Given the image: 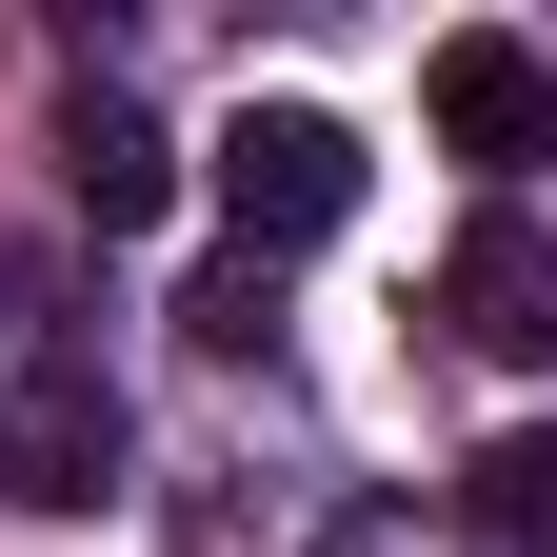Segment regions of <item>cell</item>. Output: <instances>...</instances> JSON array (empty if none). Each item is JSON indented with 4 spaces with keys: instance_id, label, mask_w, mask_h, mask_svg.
<instances>
[{
    "instance_id": "cell-6",
    "label": "cell",
    "mask_w": 557,
    "mask_h": 557,
    "mask_svg": "<svg viewBox=\"0 0 557 557\" xmlns=\"http://www.w3.org/2000/svg\"><path fill=\"white\" fill-rule=\"evenodd\" d=\"M478 537H498V557H557V418H518V438L478 458Z\"/></svg>"
},
{
    "instance_id": "cell-3",
    "label": "cell",
    "mask_w": 557,
    "mask_h": 557,
    "mask_svg": "<svg viewBox=\"0 0 557 557\" xmlns=\"http://www.w3.org/2000/svg\"><path fill=\"white\" fill-rule=\"evenodd\" d=\"M418 100H438V160H478L498 199L557 160V60H537V40H498V21H458L438 60H418Z\"/></svg>"
},
{
    "instance_id": "cell-1",
    "label": "cell",
    "mask_w": 557,
    "mask_h": 557,
    "mask_svg": "<svg viewBox=\"0 0 557 557\" xmlns=\"http://www.w3.org/2000/svg\"><path fill=\"white\" fill-rule=\"evenodd\" d=\"M220 220H239V259L338 239V220H359V120H319V100H239V120H220Z\"/></svg>"
},
{
    "instance_id": "cell-2",
    "label": "cell",
    "mask_w": 557,
    "mask_h": 557,
    "mask_svg": "<svg viewBox=\"0 0 557 557\" xmlns=\"http://www.w3.org/2000/svg\"><path fill=\"white\" fill-rule=\"evenodd\" d=\"M0 498H40V518L120 498V379H100V338H21V379H0Z\"/></svg>"
},
{
    "instance_id": "cell-5",
    "label": "cell",
    "mask_w": 557,
    "mask_h": 557,
    "mask_svg": "<svg viewBox=\"0 0 557 557\" xmlns=\"http://www.w3.org/2000/svg\"><path fill=\"white\" fill-rule=\"evenodd\" d=\"M60 180H81V220H100V239H139V220L180 199V139L139 120L120 81H81V120H60Z\"/></svg>"
},
{
    "instance_id": "cell-4",
    "label": "cell",
    "mask_w": 557,
    "mask_h": 557,
    "mask_svg": "<svg viewBox=\"0 0 557 557\" xmlns=\"http://www.w3.org/2000/svg\"><path fill=\"white\" fill-rule=\"evenodd\" d=\"M438 319L478 338V359H557V239L518 220V199H498V220L438 259Z\"/></svg>"
},
{
    "instance_id": "cell-7",
    "label": "cell",
    "mask_w": 557,
    "mask_h": 557,
    "mask_svg": "<svg viewBox=\"0 0 557 557\" xmlns=\"http://www.w3.org/2000/svg\"><path fill=\"white\" fill-rule=\"evenodd\" d=\"M199 338H220V359H259V338H278V299H259V259H220V278H199V299H180Z\"/></svg>"
}]
</instances>
